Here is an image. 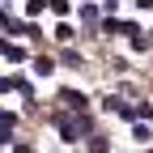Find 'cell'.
<instances>
[{
	"instance_id": "1",
	"label": "cell",
	"mask_w": 153,
	"mask_h": 153,
	"mask_svg": "<svg viewBox=\"0 0 153 153\" xmlns=\"http://www.w3.org/2000/svg\"><path fill=\"white\" fill-rule=\"evenodd\" d=\"M55 132H60V140H76L81 132H89V115H64V111H55Z\"/></svg>"
},
{
	"instance_id": "7",
	"label": "cell",
	"mask_w": 153,
	"mask_h": 153,
	"mask_svg": "<svg viewBox=\"0 0 153 153\" xmlns=\"http://www.w3.org/2000/svg\"><path fill=\"white\" fill-rule=\"evenodd\" d=\"M47 9H51L55 17H68V9H72V4H68V0H51V4H47Z\"/></svg>"
},
{
	"instance_id": "11",
	"label": "cell",
	"mask_w": 153,
	"mask_h": 153,
	"mask_svg": "<svg viewBox=\"0 0 153 153\" xmlns=\"http://www.w3.org/2000/svg\"><path fill=\"white\" fill-rule=\"evenodd\" d=\"M13 153H30V145H13Z\"/></svg>"
},
{
	"instance_id": "9",
	"label": "cell",
	"mask_w": 153,
	"mask_h": 153,
	"mask_svg": "<svg viewBox=\"0 0 153 153\" xmlns=\"http://www.w3.org/2000/svg\"><path fill=\"white\" fill-rule=\"evenodd\" d=\"M102 30H106V34H123V22H115V17H111V22H102Z\"/></svg>"
},
{
	"instance_id": "5",
	"label": "cell",
	"mask_w": 153,
	"mask_h": 153,
	"mask_svg": "<svg viewBox=\"0 0 153 153\" xmlns=\"http://www.w3.org/2000/svg\"><path fill=\"white\" fill-rule=\"evenodd\" d=\"M55 38H60V43H72V38H76V30H72L68 22H60V26H55Z\"/></svg>"
},
{
	"instance_id": "12",
	"label": "cell",
	"mask_w": 153,
	"mask_h": 153,
	"mask_svg": "<svg viewBox=\"0 0 153 153\" xmlns=\"http://www.w3.org/2000/svg\"><path fill=\"white\" fill-rule=\"evenodd\" d=\"M4 145H9V132H0V149H4Z\"/></svg>"
},
{
	"instance_id": "10",
	"label": "cell",
	"mask_w": 153,
	"mask_h": 153,
	"mask_svg": "<svg viewBox=\"0 0 153 153\" xmlns=\"http://www.w3.org/2000/svg\"><path fill=\"white\" fill-rule=\"evenodd\" d=\"M132 4H136L140 13H149V9H153V0H132Z\"/></svg>"
},
{
	"instance_id": "4",
	"label": "cell",
	"mask_w": 153,
	"mask_h": 153,
	"mask_svg": "<svg viewBox=\"0 0 153 153\" xmlns=\"http://www.w3.org/2000/svg\"><path fill=\"white\" fill-rule=\"evenodd\" d=\"M132 140H136V145H149V140H153V132H149L145 123H136V128H132Z\"/></svg>"
},
{
	"instance_id": "3",
	"label": "cell",
	"mask_w": 153,
	"mask_h": 153,
	"mask_svg": "<svg viewBox=\"0 0 153 153\" xmlns=\"http://www.w3.org/2000/svg\"><path fill=\"white\" fill-rule=\"evenodd\" d=\"M34 72H38V76H51V72H55V60H47V55H38V60H34Z\"/></svg>"
},
{
	"instance_id": "2",
	"label": "cell",
	"mask_w": 153,
	"mask_h": 153,
	"mask_svg": "<svg viewBox=\"0 0 153 153\" xmlns=\"http://www.w3.org/2000/svg\"><path fill=\"white\" fill-rule=\"evenodd\" d=\"M60 102H64V111H76V115H85V94L81 89H60Z\"/></svg>"
},
{
	"instance_id": "6",
	"label": "cell",
	"mask_w": 153,
	"mask_h": 153,
	"mask_svg": "<svg viewBox=\"0 0 153 153\" xmlns=\"http://www.w3.org/2000/svg\"><path fill=\"white\" fill-rule=\"evenodd\" d=\"M4 60H9V64H22V60H26V51H22V47H13V43H9V51H4Z\"/></svg>"
},
{
	"instance_id": "8",
	"label": "cell",
	"mask_w": 153,
	"mask_h": 153,
	"mask_svg": "<svg viewBox=\"0 0 153 153\" xmlns=\"http://www.w3.org/2000/svg\"><path fill=\"white\" fill-rule=\"evenodd\" d=\"M47 4H51V0H26V13H43Z\"/></svg>"
}]
</instances>
